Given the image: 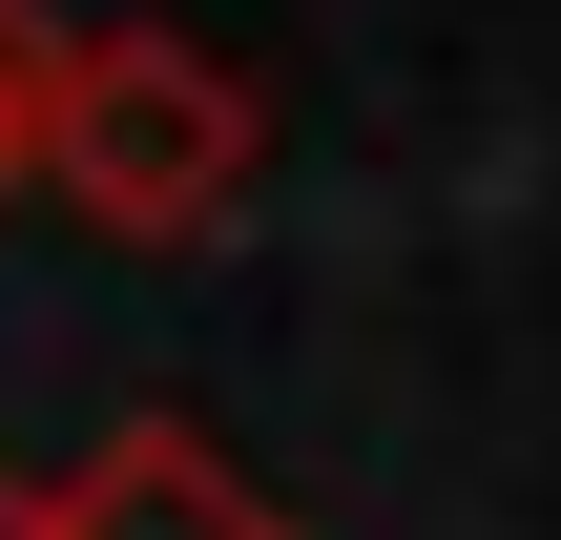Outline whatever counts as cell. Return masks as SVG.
<instances>
[{
  "mask_svg": "<svg viewBox=\"0 0 561 540\" xmlns=\"http://www.w3.org/2000/svg\"><path fill=\"white\" fill-rule=\"evenodd\" d=\"M21 187H62L104 250H208L271 187V83L208 62L187 21H42V104H21Z\"/></svg>",
  "mask_w": 561,
  "mask_h": 540,
  "instance_id": "cell-1",
  "label": "cell"
},
{
  "mask_svg": "<svg viewBox=\"0 0 561 540\" xmlns=\"http://www.w3.org/2000/svg\"><path fill=\"white\" fill-rule=\"evenodd\" d=\"M42 520H62V540H312L208 416H104L83 479H42Z\"/></svg>",
  "mask_w": 561,
  "mask_h": 540,
  "instance_id": "cell-2",
  "label": "cell"
},
{
  "mask_svg": "<svg viewBox=\"0 0 561 540\" xmlns=\"http://www.w3.org/2000/svg\"><path fill=\"white\" fill-rule=\"evenodd\" d=\"M21 104H42V21L0 0V187H21Z\"/></svg>",
  "mask_w": 561,
  "mask_h": 540,
  "instance_id": "cell-3",
  "label": "cell"
},
{
  "mask_svg": "<svg viewBox=\"0 0 561 540\" xmlns=\"http://www.w3.org/2000/svg\"><path fill=\"white\" fill-rule=\"evenodd\" d=\"M0 540H62V520H42V479H0Z\"/></svg>",
  "mask_w": 561,
  "mask_h": 540,
  "instance_id": "cell-4",
  "label": "cell"
}]
</instances>
